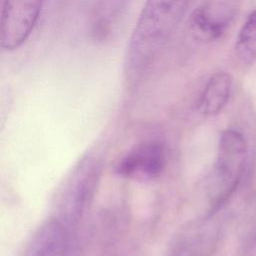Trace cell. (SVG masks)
Returning a JSON list of instances; mask_svg holds the SVG:
<instances>
[{
	"mask_svg": "<svg viewBox=\"0 0 256 256\" xmlns=\"http://www.w3.org/2000/svg\"><path fill=\"white\" fill-rule=\"evenodd\" d=\"M192 0H146L133 29L124 61L125 79L139 84L159 60Z\"/></svg>",
	"mask_w": 256,
	"mask_h": 256,
	"instance_id": "cell-1",
	"label": "cell"
},
{
	"mask_svg": "<svg viewBox=\"0 0 256 256\" xmlns=\"http://www.w3.org/2000/svg\"><path fill=\"white\" fill-rule=\"evenodd\" d=\"M247 144L244 136L236 130L221 134L215 166L216 194L212 210L219 209L237 188L245 166Z\"/></svg>",
	"mask_w": 256,
	"mask_h": 256,
	"instance_id": "cell-2",
	"label": "cell"
},
{
	"mask_svg": "<svg viewBox=\"0 0 256 256\" xmlns=\"http://www.w3.org/2000/svg\"><path fill=\"white\" fill-rule=\"evenodd\" d=\"M44 0H4L0 43L5 51L19 49L34 31Z\"/></svg>",
	"mask_w": 256,
	"mask_h": 256,
	"instance_id": "cell-3",
	"label": "cell"
},
{
	"mask_svg": "<svg viewBox=\"0 0 256 256\" xmlns=\"http://www.w3.org/2000/svg\"><path fill=\"white\" fill-rule=\"evenodd\" d=\"M165 166L164 146L156 141H147L130 150L118 163L116 171L122 177L145 181L158 178Z\"/></svg>",
	"mask_w": 256,
	"mask_h": 256,
	"instance_id": "cell-4",
	"label": "cell"
},
{
	"mask_svg": "<svg viewBox=\"0 0 256 256\" xmlns=\"http://www.w3.org/2000/svg\"><path fill=\"white\" fill-rule=\"evenodd\" d=\"M100 170L97 164L85 163L72 179L64 196V215L72 223L81 217L90 204Z\"/></svg>",
	"mask_w": 256,
	"mask_h": 256,
	"instance_id": "cell-5",
	"label": "cell"
},
{
	"mask_svg": "<svg viewBox=\"0 0 256 256\" xmlns=\"http://www.w3.org/2000/svg\"><path fill=\"white\" fill-rule=\"evenodd\" d=\"M67 249L65 225L57 219H50L34 234L25 256H66Z\"/></svg>",
	"mask_w": 256,
	"mask_h": 256,
	"instance_id": "cell-6",
	"label": "cell"
},
{
	"mask_svg": "<svg viewBox=\"0 0 256 256\" xmlns=\"http://www.w3.org/2000/svg\"><path fill=\"white\" fill-rule=\"evenodd\" d=\"M233 79L227 72L215 73L206 83L199 100L197 110L204 116L219 114L229 102Z\"/></svg>",
	"mask_w": 256,
	"mask_h": 256,
	"instance_id": "cell-7",
	"label": "cell"
},
{
	"mask_svg": "<svg viewBox=\"0 0 256 256\" xmlns=\"http://www.w3.org/2000/svg\"><path fill=\"white\" fill-rule=\"evenodd\" d=\"M229 23L230 15L227 12L210 5H203L192 14L190 26L196 38L214 41L223 36Z\"/></svg>",
	"mask_w": 256,
	"mask_h": 256,
	"instance_id": "cell-8",
	"label": "cell"
},
{
	"mask_svg": "<svg viewBox=\"0 0 256 256\" xmlns=\"http://www.w3.org/2000/svg\"><path fill=\"white\" fill-rule=\"evenodd\" d=\"M237 58L244 64L256 61V9L242 25L235 43Z\"/></svg>",
	"mask_w": 256,
	"mask_h": 256,
	"instance_id": "cell-9",
	"label": "cell"
}]
</instances>
